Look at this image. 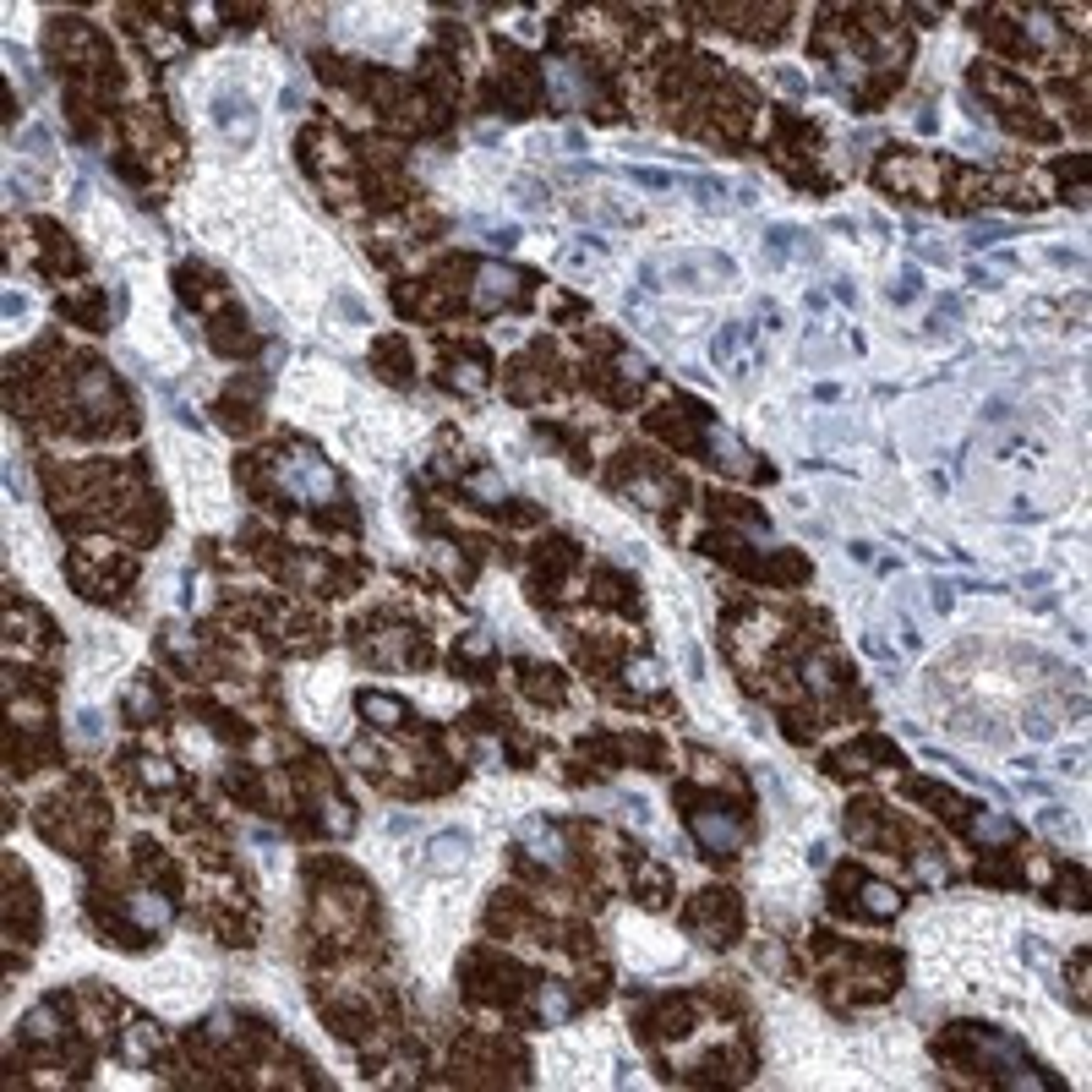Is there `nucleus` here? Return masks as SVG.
<instances>
[{
  "label": "nucleus",
  "mask_w": 1092,
  "mask_h": 1092,
  "mask_svg": "<svg viewBox=\"0 0 1092 1092\" xmlns=\"http://www.w3.org/2000/svg\"><path fill=\"white\" fill-rule=\"evenodd\" d=\"M284 487H290V492H306V498H328V492H334V470L317 465L312 454H295V459L284 465Z\"/></svg>",
  "instance_id": "nucleus-1"
},
{
  "label": "nucleus",
  "mask_w": 1092,
  "mask_h": 1092,
  "mask_svg": "<svg viewBox=\"0 0 1092 1092\" xmlns=\"http://www.w3.org/2000/svg\"><path fill=\"white\" fill-rule=\"evenodd\" d=\"M694 836H699L710 852H732V847L743 841V830H737L726 814H694Z\"/></svg>",
  "instance_id": "nucleus-2"
},
{
  "label": "nucleus",
  "mask_w": 1092,
  "mask_h": 1092,
  "mask_svg": "<svg viewBox=\"0 0 1092 1092\" xmlns=\"http://www.w3.org/2000/svg\"><path fill=\"white\" fill-rule=\"evenodd\" d=\"M465 852H470V836H459V830H443V836L432 841V858H427V869L448 874V869H459V863H465Z\"/></svg>",
  "instance_id": "nucleus-3"
},
{
  "label": "nucleus",
  "mask_w": 1092,
  "mask_h": 1092,
  "mask_svg": "<svg viewBox=\"0 0 1092 1092\" xmlns=\"http://www.w3.org/2000/svg\"><path fill=\"white\" fill-rule=\"evenodd\" d=\"M514 284H520V273H514V268H498V263H487V268H481V301H487V306H492L498 295H514Z\"/></svg>",
  "instance_id": "nucleus-4"
},
{
  "label": "nucleus",
  "mask_w": 1092,
  "mask_h": 1092,
  "mask_svg": "<svg viewBox=\"0 0 1092 1092\" xmlns=\"http://www.w3.org/2000/svg\"><path fill=\"white\" fill-rule=\"evenodd\" d=\"M525 841L536 847V858H546V863H557V858H562V841H557V830H551V825H541V819H525Z\"/></svg>",
  "instance_id": "nucleus-5"
},
{
  "label": "nucleus",
  "mask_w": 1092,
  "mask_h": 1092,
  "mask_svg": "<svg viewBox=\"0 0 1092 1092\" xmlns=\"http://www.w3.org/2000/svg\"><path fill=\"white\" fill-rule=\"evenodd\" d=\"M131 918H137L142 929H164V923H170V901H159V896H131Z\"/></svg>",
  "instance_id": "nucleus-6"
},
{
  "label": "nucleus",
  "mask_w": 1092,
  "mask_h": 1092,
  "mask_svg": "<svg viewBox=\"0 0 1092 1092\" xmlns=\"http://www.w3.org/2000/svg\"><path fill=\"white\" fill-rule=\"evenodd\" d=\"M361 710H366V716H377V726H399V721H405V705H399V699H388V694H366V699H361Z\"/></svg>",
  "instance_id": "nucleus-7"
},
{
  "label": "nucleus",
  "mask_w": 1092,
  "mask_h": 1092,
  "mask_svg": "<svg viewBox=\"0 0 1092 1092\" xmlns=\"http://www.w3.org/2000/svg\"><path fill=\"white\" fill-rule=\"evenodd\" d=\"M863 896H869V912H874V918H891V912L901 907V896H896L891 885H869Z\"/></svg>",
  "instance_id": "nucleus-8"
},
{
  "label": "nucleus",
  "mask_w": 1092,
  "mask_h": 1092,
  "mask_svg": "<svg viewBox=\"0 0 1092 1092\" xmlns=\"http://www.w3.org/2000/svg\"><path fill=\"white\" fill-rule=\"evenodd\" d=\"M541 1011H546V1022H568V1011H573V1005H568V994H562L557 984H546V994H541Z\"/></svg>",
  "instance_id": "nucleus-9"
},
{
  "label": "nucleus",
  "mask_w": 1092,
  "mask_h": 1092,
  "mask_svg": "<svg viewBox=\"0 0 1092 1092\" xmlns=\"http://www.w3.org/2000/svg\"><path fill=\"white\" fill-rule=\"evenodd\" d=\"M978 836H984V841H1011L1016 825H1011L1005 814H989V819H978Z\"/></svg>",
  "instance_id": "nucleus-10"
},
{
  "label": "nucleus",
  "mask_w": 1092,
  "mask_h": 1092,
  "mask_svg": "<svg viewBox=\"0 0 1092 1092\" xmlns=\"http://www.w3.org/2000/svg\"><path fill=\"white\" fill-rule=\"evenodd\" d=\"M1016 224H1000V219H984V224H973V246H989V241H1000V235H1011Z\"/></svg>",
  "instance_id": "nucleus-11"
},
{
  "label": "nucleus",
  "mask_w": 1092,
  "mask_h": 1092,
  "mask_svg": "<svg viewBox=\"0 0 1092 1092\" xmlns=\"http://www.w3.org/2000/svg\"><path fill=\"white\" fill-rule=\"evenodd\" d=\"M628 180H639V186H650V191H666V186H677L666 170H628Z\"/></svg>",
  "instance_id": "nucleus-12"
},
{
  "label": "nucleus",
  "mask_w": 1092,
  "mask_h": 1092,
  "mask_svg": "<svg viewBox=\"0 0 1092 1092\" xmlns=\"http://www.w3.org/2000/svg\"><path fill=\"white\" fill-rule=\"evenodd\" d=\"M77 732H82V737H98V716H93V710H88V716H82V721H77Z\"/></svg>",
  "instance_id": "nucleus-13"
}]
</instances>
